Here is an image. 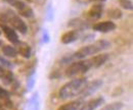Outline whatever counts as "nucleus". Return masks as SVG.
Listing matches in <instances>:
<instances>
[{
  "label": "nucleus",
  "instance_id": "nucleus-1",
  "mask_svg": "<svg viewBox=\"0 0 133 110\" xmlns=\"http://www.w3.org/2000/svg\"><path fill=\"white\" fill-rule=\"evenodd\" d=\"M88 80L86 78H77L68 82L59 89L58 97L63 100H66V99H72L74 97L80 96Z\"/></svg>",
  "mask_w": 133,
  "mask_h": 110
},
{
  "label": "nucleus",
  "instance_id": "nucleus-2",
  "mask_svg": "<svg viewBox=\"0 0 133 110\" xmlns=\"http://www.w3.org/2000/svg\"><path fill=\"white\" fill-rule=\"evenodd\" d=\"M110 47H111V43L109 41L98 40V41H96L92 44H89V45H86L84 47L80 48L77 52L73 53V56H74V59L81 60V59H85L88 56L98 54L100 52H102L103 50L109 49Z\"/></svg>",
  "mask_w": 133,
  "mask_h": 110
},
{
  "label": "nucleus",
  "instance_id": "nucleus-3",
  "mask_svg": "<svg viewBox=\"0 0 133 110\" xmlns=\"http://www.w3.org/2000/svg\"><path fill=\"white\" fill-rule=\"evenodd\" d=\"M90 69V66L87 62V59H81L78 61H73L66 69V77L74 78L80 75H84Z\"/></svg>",
  "mask_w": 133,
  "mask_h": 110
},
{
  "label": "nucleus",
  "instance_id": "nucleus-4",
  "mask_svg": "<svg viewBox=\"0 0 133 110\" xmlns=\"http://www.w3.org/2000/svg\"><path fill=\"white\" fill-rule=\"evenodd\" d=\"M6 16L8 17V24H10L14 29H16L17 31H19L22 34H26L28 31V27L26 25V23L21 18V16L16 14L14 11L8 10Z\"/></svg>",
  "mask_w": 133,
  "mask_h": 110
},
{
  "label": "nucleus",
  "instance_id": "nucleus-5",
  "mask_svg": "<svg viewBox=\"0 0 133 110\" xmlns=\"http://www.w3.org/2000/svg\"><path fill=\"white\" fill-rule=\"evenodd\" d=\"M102 85H103V82L99 79H94L92 82H87L86 86L84 87V89L82 90V92L80 94V97L82 99H84V98H87V97L93 95L102 87Z\"/></svg>",
  "mask_w": 133,
  "mask_h": 110
},
{
  "label": "nucleus",
  "instance_id": "nucleus-6",
  "mask_svg": "<svg viewBox=\"0 0 133 110\" xmlns=\"http://www.w3.org/2000/svg\"><path fill=\"white\" fill-rule=\"evenodd\" d=\"M103 12V6L98 3V4H94L93 6H91V8L86 12V17L88 21H93V20H97L98 18L101 17Z\"/></svg>",
  "mask_w": 133,
  "mask_h": 110
},
{
  "label": "nucleus",
  "instance_id": "nucleus-7",
  "mask_svg": "<svg viewBox=\"0 0 133 110\" xmlns=\"http://www.w3.org/2000/svg\"><path fill=\"white\" fill-rule=\"evenodd\" d=\"M109 59V54L107 53H102V54H98L95 55L91 58L87 59V62L89 64L90 68H98L101 65H103L104 63L108 61Z\"/></svg>",
  "mask_w": 133,
  "mask_h": 110
},
{
  "label": "nucleus",
  "instance_id": "nucleus-8",
  "mask_svg": "<svg viewBox=\"0 0 133 110\" xmlns=\"http://www.w3.org/2000/svg\"><path fill=\"white\" fill-rule=\"evenodd\" d=\"M92 29L94 31L99 32V33H109V32L114 31L116 29V25L112 20H105V21L96 23L95 25H93Z\"/></svg>",
  "mask_w": 133,
  "mask_h": 110
},
{
  "label": "nucleus",
  "instance_id": "nucleus-9",
  "mask_svg": "<svg viewBox=\"0 0 133 110\" xmlns=\"http://www.w3.org/2000/svg\"><path fill=\"white\" fill-rule=\"evenodd\" d=\"M84 104H85L84 99L80 98V99L73 100V101H70L66 104L61 105L56 110H82Z\"/></svg>",
  "mask_w": 133,
  "mask_h": 110
},
{
  "label": "nucleus",
  "instance_id": "nucleus-10",
  "mask_svg": "<svg viewBox=\"0 0 133 110\" xmlns=\"http://www.w3.org/2000/svg\"><path fill=\"white\" fill-rule=\"evenodd\" d=\"M68 27L73 28L74 30H77V31H84V30H87L90 26L88 20H84L82 18H72L71 20H69Z\"/></svg>",
  "mask_w": 133,
  "mask_h": 110
},
{
  "label": "nucleus",
  "instance_id": "nucleus-11",
  "mask_svg": "<svg viewBox=\"0 0 133 110\" xmlns=\"http://www.w3.org/2000/svg\"><path fill=\"white\" fill-rule=\"evenodd\" d=\"M1 29H2V31L4 33L6 39L10 43H12V44H18L19 43V40H18V36H17V32L15 31L12 28L8 27L7 25H2L1 24Z\"/></svg>",
  "mask_w": 133,
  "mask_h": 110
},
{
  "label": "nucleus",
  "instance_id": "nucleus-12",
  "mask_svg": "<svg viewBox=\"0 0 133 110\" xmlns=\"http://www.w3.org/2000/svg\"><path fill=\"white\" fill-rule=\"evenodd\" d=\"M79 31L77 30H72V31H69L65 33L62 37H61V42L63 44H70V43H73L75 41H77L79 39Z\"/></svg>",
  "mask_w": 133,
  "mask_h": 110
},
{
  "label": "nucleus",
  "instance_id": "nucleus-13",
  "mask_svg": "<svg viewBox=\"0 0 133 110\" xmlns=\"http://www.w3.org/2000/svg\"><path fill=\"white\" fill-rule=\"evenodd\" d=\"M103 103H104V99L102 97H97V98L89 100L88 102H85L82 110H96Z\"/></svg>",
  "mask_w": 133,
  "mask_h": 110
},
{
  "label": "nucleus",
  "instance_id": "nucleus-14",
  "mask_svg": "<svg viewBox=\"0 0 133 110\" xmlns=\"http://www.w3.org/2000/svg\"><path fill=\"white\" fill-rule=\"evenodd\" d=\"M39 94L36 92L32 95V97L29 100V105L28 110H39L40 109V104H39Z\"/></svg>",
  "mask_w": 133,
  "mask_h": 110
},
{
  "label": "nucleus",
  "instance_id": "nucleus-15",
  "mask_svg": "<svg viewBox=\"0 0 133 110\" xmlns=\"http://www.w3.org/2000/svg\"><path fill=\"white\" fill-rule=\"evenodd\" d=\"M18 45H19V47H18L17 53H19L25 58H30L31 57V53H32L31 47L27 43H18Z\"/></svg>",
  "mask_w": 133,
  "mask_h": 110
},
{
  "label": "nucleus",
  "instance_id": "nucleus-16",
  "mask_svg": "<svg viewBox=\"0 0 133 110\" xmlns=\"http://www.w3.org/2000/svg\"><path fill=\"white\" fill-rule=\"evenodd\" d=\"M2 52L6 57H10V58H15L17 56V50L15 47L10 46V45H4L2 46Z\"/></svg>",
  "mask_w": 133,
  "mask_h": 110
},
{
  "label": "nucleus",
  "instance_id": "nucleus-17",
  "mask_svg": "<svg viewBox=\"0 0 133 110\" xmlns=\"http://www.w3.org/2000/svg\"><path fill=\"white\" fill-rule=\"evenodd\" d=\"M124 107V104L122 102H113L111 104L104 105L100 110H122Z\"/></svg>",
  "mask_w": 133,
  "mask_h": 110
},
{
  "label": "nucleus",
  "instance_id": "nucleus-18",
  "mask_svg": "<svg viewBox=\"0 0 133 110\" xmlns=\"http://www.w3.org/2000/svg\"><path fill=\"white\" fill-rule=\"evenodd\" d=\"M18 14H21V16H24V17H27V18H31L34 16V11L30 6L26 5L25 7H23L22 9L18 10Z\"/></svg>",
  "mask_w": 133,
  "mask_h": 110
},
{
  "label": "nucleus",
  "instance_id": "nucleus-19",
  "mask_svg": "<svg viewBox=\"0 0 133 110\" xmlns=\"http://www.w3.org/2000/svg\"><path fill=\"white\" fill-rule=\"evenodd\" d=\"M108 16H109V17H111V18L119 19V18H121V17L123 16V13H122V11H121L119 8H114V9L109 10Z\"/></svg>",
  "mask_w": 133,
  "mask_h": 110
},
{
  "label": "nucleus",
  "instance_id": "nucleus-20",
  "mask_svg": "<svg viewBox=\"0 0 133 110\" xmlns=\"http://www.w3.org/2000/svg\"><path fill=\"white\" fill-rule=\"evenodd\" d=\"M119 4L122 8L127 10H132L133 8V4L130 0H119Z\"/></svg>",
  "mask_w": 133,
  "mask_h": 110
},
{
  "label": "nucleus",
  "instance_id": "nucleus-21",
  "mask_svg": "<svg viewBox=\"0 0 133 110\" xmlns=\"http://www.w3.org/2000/svg\"><path fill=\"white\" fill-rule=\"evenodd\" d=\"M2 79H3V82L5 84H10L14 80V75L10 71H5L4 75H3V77H2Z\"/></svg>",
  "mask_w": 133,
  "mask_h": 110
},
{
  "label": "nucleus",
  "instance_id": "nucleus-22",
  "mask_svg": "<svg viewBox=\"0 0 133 110\" xmlns=\"http://www.w3.org/2000/svg\"><path fill=\"white\" fill-rule=\"evenodd\" d=\"M12 6L16 7L17 10H19V9H22L23 7L26 6V3H25L24 1H21V0H16V2L12 4Z\"/></svg>",
  "mask_w": 133,
  "mask_h": 110
},
{
  "label": "nucleus",
  "instance_id": "nucleus-23",
  "mask_svg": "<svg viewBox=\"0 0 133 110\" xmlns=\"http://www.w3.org/2000/svg\"><path fill=\"white\" fill-rule=\"evenodd\" d=\"M34 85H35V77H34V76H31V77L29 78V79H28V84H27L28 90H32Z\"/></svg>",
  "mask_w": 133,
  "mask_h": 110
},
{
  "label": "nucleus",
  "instance_id": "nucleus-24",
  "mask_svg": "<svg viewBox=\"0 0 133 110\" xmlns=\"http://www.w3.org/2000/svg\"><path fill=\"white\" fill-rule=\"evenodd\" d=\"M8 96H9V93L0 87V99H8Z\"/></svg>",
  "mask_w": 133,
  "mask_h": 110
},
{
  "label": "nucleus",
  "instance_id": "nucleus-25",
  "mask_svg": "<svg viewBox=\"0 0 133 110\" xmlns=\"http://www.w3.org/2000/svg\"><path fill=\"white\" fill-rule=\"evenodd\" d=\"M42 39H43V42L44 43H48L49 42V33H48V31L47 30H45V31L43 32V36H42Z\"/></svg>",
  "mask_w": 133,
  "mask_h": 110
},
{
  "label": "nucleus",
  "instance_id": "nucleus-26",
  "mask_svg": "<svg viewBox=\"0 0 133 110\" xmlns=\"http://www.w3.org/2000/svg\"><path fill=\"white\" fill-rule=\"evenodd\" d=\"M4 1H6L7 3H9V4L11 5V6H12V4H14V3L16 2V0H4Z\"/></svg>",
  "mask_w": 133,
  "mask_h": 110
},
{
  "label": "nucleus",
  "instance_id": "nucleus-27",
  "mask_svg": "<svg viewBox=\"0 0 133 110\" xmlns=\"http://www.w3.org/2000/svg\"><path fill=\"white\" fill-rule=\"evenodd\" d=\"M0 110H4V107H3L1 104H0Z\"/></svg>",
  "mask_w": 133,
  "mask_h": 110
},
{
  "label": "nucleus",
  "instance_id": "nucleus-28",
  "mask_svg": "<svg viewBox=\"0 0 133 110\" xmlns=\"http://www.w3.org/2000/svg\"><path fill=\"white\" fill-rule=\"evenodd\" d=\"M1 44H2V43H1V41H0V45H1Z\"/></svg>",
  "mask_w": 133,
  "mask_h": 110
}]
</instances>
